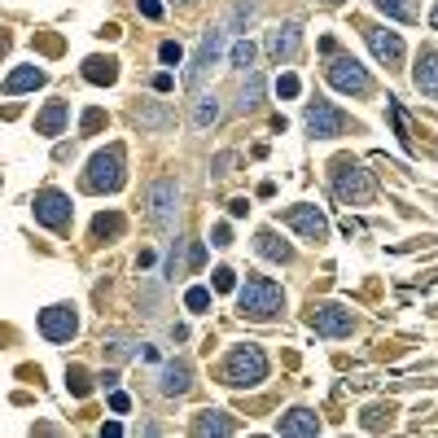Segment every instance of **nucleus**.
Instances as JSON below:
<instances>
[{"label": "nucleus", "instance_id": "nucleus-15", "mask_svg": "<svg viewBox=\"0 0 438 438\" xmlns=\"http://www.w3.org/2000/svg\"><path fill=\"white\" fill-rule=\"evenodd\" d=\"M193 390V368L184 360H171L158 368V394H167V399H180V394Z\"/></svg>", "mask_w": 438, "mask_h": 438}, {"label": "nucleus", "instance_id": "nucleus-27", "mask_svg": "<svg viewBox=\"0 0 438 438\" xmlns=\"http://www.w3.org/2000/svg\"><path fill=\"white\" fill-rule=\"evenodd\" d=\"M386 18H399V23H416V0H373Z\"/></svg>", "mask_w": 438, "mask_h": 438}, {"label": "nucleus", "instance_id": "nucleus-5", "mask_svg": "<svg viewBox=\"0 0 438 438\" xmlns=\"http://www.w3.org/2000/svg\"><path fill=\"white\" fill-rule=\"evenodd\" d=\"M175 215H180V184H175L171 175H158L149 184V224L158 232H171Z\"/></svg>", "mask_w": 438, "mask_h": 438}, {"label": "nucleus", "instance_id": "nucleus-47", "mask_svg": "<svg viewBox=\"0 0 438 438\" xmlns=\"http://www.w3.org/2000/svg\"><path fill=\"white\" fill-rule=\"evenodd\" d=\"M325 5H337V0H325Z\"/></svg>", "mask_w": 438, "mask_h": 438}, {"label": "nucleus", "instance_id": "nucleus-23", "mask_svg": "<svg viewBox=\"0 0 438 438\" xmlns=\"http://www.w3.org/2000/svg\"><path fill=\"white\" fill-rule=\"evenodd\" d=\"M232 416L228 412H219V408H206V412H197L193 416V434H232Z\"/></svg>", "mask_w": 438, "mask_h": 438}, {"label": "nucleus", "instance_id": "nucleus-20", "mask_svg": "<svg viewBox=\"0 0 438 438\" xmlns=\"http://www.w3.org/2000/svg\"><path fill=\"white\" fill-rule=\"evenodd\" d=\"M66 118H70V106H66V101H49L44 110L35 114V132H39V136H62Z\"/></svg>", "mask_w": 438, "mask_h": 438}, {"label": "nucleus", "instance_id": "nucleus-3", "mask_svg": "<svg viewBox=\"0 0 438 438\" xmlns=\"http://www.w3.org/2000/svg\"><path fill=\"white\" fill-rule=\"evenodd\" d=\"M329 180H333V193L342 197V202H351V206H368L377 197L373 175L355 163V158H337V163L329 167Z\"/></svg>", "mask_w": 438, "mask_h": 438}, {"label": "nucleus", "instance_id": "nucleus-1", "mask_svg": "<svg viewBox=\"0 0 438 438\" xmlns=\"http://www.w3.org/2000/svg\"><path fill=\"white\" fill-rule=\"evenodd\" d=\"M281 307H285V289L272 276L250 272L246 285H237V311L246 320H272V315H281Z\"/></svg>", "mask_w": 438, "mask_h": 438}, {"label": "nucleus", "instance_id": "nucleus-12", "mask_svg": "<svg viewBox=\"0 0 438 438\" xmlns=\"http://www.w3.org/2000/svg\"><path fill=\"white\" fill-rule=\"evenodd\" d=\"M307 132L320 136V141H333V136L346 132V114L333 110L329 101H311V106H307Z\"/></svg>", "mask_w": 438, "mask_h": 438}, {"label": "nucleus", "instance_id": "nucleus-14", "mask_svg": "<svg viewBox=\"0 0 438 438\" xmlns=\"http://www.w3.org/2000/svg\"><path fill=\"white\" fill-rule=\"evenodd\" d=\"M364 39H368V49L377 53V62H386V70H399V66H403V39L394 35V31L368 27V31H364Z\"/></svg>", "mask_w": 438, "mask_h": 438}, {"label": "nucleus", "instance_id": "nucleus-19", "mask_svg": "<svg viewBox=\"0 0 438 438\" xmlns=\"http://www.w3.org/2000/svg\"><path fill=\"white\" fill-rule=\"evenodd\" d=\"M189 123H193V132H206V127L219 123V96H215V92H197V96H193Z\"/></svg>", "mask_w": 438, "mask_h": 438}, {"label": "nucleus", "instance_id": "nucleus-25", "mask_svg": "<svg viewBox=\"0 0 438 438\" xmlns=\"http://www.w3.org/2000/svg\"><path fill=\"white\" fill-rule=\"evenodd\" d=\"M263 75H246V84H242V92H237V110H242V114H250V110H258V106H263Z\"/></svg>", "mask_w": 438, "mask_h": 438}, {"label": "nucleus", "instance_id": "nucleus-43", "mask_svg": "<svg viewBox=\"0 0 438 438\" xmlns=\"http://www.w3.org/2000/svg\"><path fill=\"white\" fill-rule=\"evenodd\" d=\"M171 84H175V79H171L167 70H163V75H154V88H158V92H171Z\"/></svg>", "mask_w": 438, "mask_h": 438}, {"label": "nucleus", "instance_id": "nucleus-10", "mask_svg": "<svg viewBox=\"0 0 438 438\" xmlns=\"http://www.w3.org/2000/svg\"><path fill=\"white\" fill-rule=\"evenodd\" d=\"M307 325H311L315 333H325V337H346L355 320H351V311L337 307V303H315V307L307 311Z\"/></svg>", "mask_w": 438, "mask_h": 438}, {"label": "nucleus", "instance_id": "nucleus-38", "mask_svg": "<svg viewBox=\"0 0 438 438\" xmlns=\"http://www.w3.org/2000/svg\"><path fill=\"white\" fill-rule=\"evenodd\" d=\"M101 123H106V114H101V110H88V114H84V136H92Z\"/></svg>", "mask_w": 438, "mask_h": 438}, {"label": "nucleus", "instance_id": "nucleus-4", "mask_svg": "<svg viewBox=\"0 0 438 438\" xmlns=\"http://www.w3.org/2000/svg\"><path fill=\"white\" fill-rule=\"evenodd\" d=\"M123 180H127V171H123V145L96 149L88 158V171H84V189L88 193H118Z\"/></svg>", "mask_w": 438, "mask_h": 438}, {"label": "nucleus", "instance_id": "nucleus-8", "mask_svg": "<svg viewBox=\"0 0 438 438\" xmlns=\"http://www.w3.org/2000/svg\"><path fill=\"white\" fill-rule=\"evenodd\" d=\"M31 211H35V224H44L53 232H62L70 224V197L62 189H39L35 202H31Z\"/></svg>", "mask_w": 438, "mask_h": 438}, {"label": "nucleus", "instance_id": "nucleus-6", "mask_svg": "<svg viewBox=\"0 0 438 438\" xmlns=\"http://www.w3.org/2000/svg\"><path fill=\"white\" fill-rule=\"evenodd\" d=\"M224 39H228V27H224V23H215V27H206V31H202V44H197L193 62H189V70H184V84H189V88L202 84L206 70L219 62V53H224Z\"/></svg>", "mask_w": 438, "mask_h": 438}, {"label": "nucleus", "instance_id": "nucleus-2", "mask_svg": "<svg viewBox=\"0 0 438 438\" xmlns=\"http://www.w3.org/2000/svg\"><path fill=\"white\" fill-rule=\"evenodd\" d=\"M268 368L272 364H268L263 346H254V342H242V346H232L224 355V382L237 386V390H250L258 382H268Z\"/></svg>", "mask_w": 438, "mask_h": 438}, {"label": "nucleus", "instance_id": "nucleus-31", "mask_svg": "<svg viewBox=\"0 0 438 438\" xmlns=\"http://www.w3.org/2000/svg\"><path fill=\"white\" fill-rule=\"evenodd\" d=\"M184 307H189V311H197V315H202V311L211 307V289H206V285H193V289L184 294Z\"/></svg>", "mask_w": 438, "mask_h": 438}, {"label": "nucleus", "instance_id": "nucleus-7", "mask_svg": "<svg viewBox=\"0 0 438 438\" xmlns=\"http://www.w3.org/2000/svg\"><path fill=\"white\" fill-rule=\"evenodd\" d=\"M325 75H329V84L337 88V92H351V96H368V70L355 62V57H346V53H333L329 57V66H325Z\"/></svg>", "mask_w": 438, "mask_h": 438}, {"label": "nucleus", "instance_id": "nucleus-35", "mask_svg": "<svg viewBox=\"0 0 438 438\" xmlns=\"http://www.w3.org/2000/svg\"><path fill=\"white\" fill-rule=\"evenodd\" d=\"M158 57H163V66H180V57H184V49L175 44V39H167L163 49H158Z\"/></svg>", "mask_w": 438, "mask_h": 438}, {"label": "nucleus", "instance_id": "nucleus-28", "mask_svg": "<svg viewBox=\"0 0 438 438\" xmlns=\"http://www.w3.org/2000/svg\"><path fill=\"white\" fill-rule=\"evenodd\" d=\"M184 250H189V242H184V237H175V246H171V258H167V281H180V276H184Z\"/></svg>", "mask_w": 438, "mask_h": 438}, {"label": "nucleus", "instance_id": "nucleus-44", "mask_svg": "<svg viewBox=\"0 0 438 438\" xmlns=\"http://www.w3.org/2000/svg\"><path fill=\"white\" fill-rule=\"evenodd\" d=\"M228 167H232V154H219L215 158V175H228Z\"/></svg>", "mask_w": 438, "mask_h": 438}, {"label": "nucleus", "instance_id": "nucleus-40", "mask_svg": "<svg viewBox=\"0 0 438 438\" xmlns=\"http://www.w3.org/2000/svg\"><path fill=\"white\" fill-rule=\"evenodd\" d=\"M136 9H141L145 18H163V5H158V0H136Z\"/></svg>", "mask_w": 438, "mask_h": 438}, {"label": "nucleus", "instance_id": "nucleus-21", "mask_svg": "<svg viewBox=\"0 0 438 438\" xmlns=\"http://www.w3.org/2000/svg\"><path fill=\"white\" fill-rule=\"evenodd\" d=\"M276 434H320V421L307 408H289L281 421H276Z\"/></svg>", "mask_w": 438, "mask_h": 438}, {"label": "nucleus", "instance_id": "nucleus-22", "mask_svg": "<svg viewBox=\"0 0 438 438\" xmlns=\"http://www.w3.org/2000/svg\"><path fill=\"white\" fill-rule=\"evenodd\" d=\"M258 9H263V0H232L228 13H224V27L228 31H246L254 18H258Z\"/></svg>", "mask_w": 438, "mask_h": 438}, {"label": "nucleus", "instance_id": "nucleus-37", "mask_svg": "<svg viewBox=\"0 0 438 438\" xmlns=\"http://www.w3.org/2000/svg\"><path fill=\"white\" fill-rule=\"evenodd\" d=\"M276 92L281 96H298V75H281L276 79Z\"/></svg>", "mask_w": 438, "mask_h": 438}, {"label": "nucleus", "instance_id": "nucleus-46", "mask_svg": "<svg viewBox=\"0 0 438 438\" xmlns=\"http://www.w3.org/2000/svg\"><path fill=\"white\" fill-rule=\"evenodd\" d=\"M430 27H434V31H438V5H434V13H430Z\"/></svg>", "mask_w": 438, "mask_h": 438}, {"label": "nucleus", "instance_id": "nucleus-30", "mask_svg": "<svg viewBox=\"0 0 438 438\" xmlns=\"http://www.w3.org/2000/svg\"><path fill=\"white\" fill-rule=\"evenodd\" d=\"M66 390L75 394V399H84V394L92 390V382H88V373H84V368H79V364H70V368H66Z\"/></svg>", "mask_w": 438, "mask_h": 438}, {"label": "nucleus", "instance_id": "nucleus-16", "mask_svg": "<svg viewBox=\"0 0 438 438\" xmlns=\"http://www.w3.org/2000/svg\"><path fill=\"white\" fill-rule=\"evenodd\" d=\"M132 123L141 127V132H167L171 123H175V114H171V106H163V101H141L132 110Z\"/></svg>", "mask_w": 438, "mask_h": 438}, {"label": "nucleus", "instance_id": "nucleus-45", "mask_svg": "<svg viewBox=\"0 0 438 438\" xmlns=\"http://www.w3.org/2000/svg\"><path fill=\"white\" fill-rule=\"evenodd\" d=\"M114 382H118V373H114V368H106V373H101V386H106V390H114Z\"/></svg>", "mask_w": 438, "mask_h": 438}, {"label": "nucleus", "instance_id": "nucleus-24", "mask_svg": "<svg viewBox=\"0 0 438 438\" xmlns=\"http://www.w3.org/2000/svg\"><path fill=\"white\" fill-rule=\"evenodd\" d=\"M44 70H39V66H18L9 79H5V92L9 96H18V92H31V88H39V84H44Z\"/></svg>", "mask_w": 438, "mask_h": 438}, {"label": "nucleus", "instance_id": "nucleus-26", "mask_svg": "<svg viewBox=\"0 0 438 438\" xmlns=\"http://www.w3.org/2000/svg\"><path fill=\"white\" fill-rule=\"evenodd\" d=\"M84 79H88V84H114V79H118V62H114V57H88V62H84Z\"/></svg>", "mask_w": 438, "mask_h": 438}, {"label": "nucleus", "instance_id": "nucleus-17", "mask_svg": "<svg viewBox=\"0 0 438 438\" xmlns=\"http://www.w3.org/2000/svg\"><path fill=\"white\" fill-rule=\"evenodd\" d=\"M412 84L421 88L425 96H438V49H421L416 70H412Z\"/></svg>", "mask_w": 438, "mask_h": 438}, {"label": "nucleus", "instance_id": "nucleus-33", "mask_svg": "<svg viewBox=\"0 0 438 438\" xmlns=\"http://www.w3.org/2000/svg\"><path fill=\"white\" fill-rule=\"evenodd\" d=\"M211 276H215V281H211V285H215L219 294H228V289H237V272H232V268H215Z\"/></svg>", "mask_w": 438, "mask_h": 438}, {"label": "nucleus", "instance_id": "nucleus-13", "mask_svg": "<svg viewBox=\"0 0 438 438\" xmlns=\"http://www.w3.org/2000/svg\"><path fill=\"white\" fill-rule=\"evenodd\" d=\"M263 49H268V57H272L276 66H281V62H294V57H298V49H303V27H298V23H285V27L268 31Z\"/></svg>", "mask_w": 438, "mask_h": 438}, {"label": "nucleus", "instance_id": "nucleus-36", "mask_svg": "<svg viewBox=\"0 0 438 438\" xmlns=\"http://www.w3.org/2000/svg\"><path fill=\"white\" fill-rule=\"evenodd\" d=\"M386 421H390L386 408H368V412H364V430H382Z\"/></svg>", "mask_w": 438, "mask_h": 438}, {"label": "nucleus", "instance_id": "nucleus-32", "mask_svg": "<svg viewBox=\"0 0 438 438\" xmlns=\"http://www.w3.org/2000/svg\"><path fill=\"white\" fill-rule=\"evenodd\" d=\"M250 62H254V44H250V39H237V44H232V66L246 70Z\"/></svg>", "mask_w": 438, "mask_h": 438}, {"label": "nucleus", "instance_id": "nucleus-48", "mask_svg": "<svg viewBox=\"0 0 438 438\" xmlns=\"http://www.w3.org/2000/svg\"><path fill=\"white\" fill-rule=\"evenodd\" d=\"M180 5H193V0H180Z\"/></svg>", "mask_w": 438, "mask_h": 438}, {"label": "nucleus", "instance_id": "nucleus-41", "mask_svg": "<svg viewBox=\"0 0 438 438\" xmlns=\"http://www.w3.org/2000/svg\"><path fill=\"white\" fill-rule=\"evenodd\" d=\"M110 408H114V412H127V408H132V399H127L123 390H114V394H110Z\"/></svg>", "mask_w": 438, "mask_h": 438}, {"label": "nucleus", "instance_id": "nucleus-42", "mask_svg": "<svg viewBox=\"0 0 438 438\" xmlns=\"http://www.w3.org/2000/svg\"><path fill=\"white\" fill-rule=\"evenodd\" d=\"M246 211H250V202H246V197H237V202H228V215H232V219H242Z\"/></svg>", "mask_w": 438, "mask_h": 438}, {"label": "nucleus", "instance_id": "nucleus-18", "mask_svg": "<svg viewBox=\"0 0 438 438\" xmlns=\"http://www.w3.org/2000/svg\"><path fill=\"white\" fill-rule=\"evenodd\" d=\"M254 250L263 254V258H272V263H281V268H285V263H294V246H289V242H281V237H276L272 228H263V232L254 237Z\"/></svg>", "mask_w": 438, "mask_h": 438}, {"label": "nucleus", "instance_id": "nucleus-11", "mask_svg": "<svg viewBox=\"0 0 438 438\" xmlns=\"http://www.w3.org/2000/svg\"><path fill=\"white\" fill-rule=\"evenodd\" d=\"M285 224L298 232V237H303V242H325V237H329V219H325V211H315V206H289L285 215Z\"/></svg>", "mask_w": 438, "mask_h": 438}, {"label": "nucleus", "instance_id": "nucleus-9", "mask_svg": "<svg viewBox=\"0 0 438 438\" xmlns=\"http://www.w3.org/2000/svg\"><path fill=\"white\" fill-rule=\"evenodd\" d=\"M39 333H44L49 342H70V337L79 333V311L70 303L44 307V311H39Z\"/></svg>", "mask_w": 438, "mask_h": 438}, {"label": "nucleus", "instance_id": "nucleus-39", "mask_svg": "<svg viewBox=\"0 0 438 438\" xmlns=\"http://www.w3.org/2000/svg\"><path fill=\"white\" fill-rule=\"evenodd\" d=\"M211 237H215L211 246H219V250H224V246H232V232H228V224H219V228H215Z\"/></svg>", "mask_w": 438, "mask_h": 438}, {"label": "nucleus", "instance_id": "nucleus-34", "mask_svg": "<svg viewBox=\"0 0 438 438\" xmlns=\"http://www.w3.org/2000/svg\"><path fill=\"white\" fill-rule=\"evenodd\" d=\"M106 346H110V360H114V364H123L127 355H132V342H127V337H110Z\"/></svg>", "mask_w": 438, "mask_h": 438}, {"label": "nucleus", "instance_id": "nucleus-29", "mask_svg": "<svg viewBox=\"0 0 438 438\" xmlns=\"http://www.w3.org/2000/svg\"><path fill=\"white\" fill-rule=\"evenodd\" d=\"M118 232H123V215H96L92 219V237H96V242H101V237H118Z\"/></svg>", "mask_w": 438, "mask_h": 438}]
</instances>
